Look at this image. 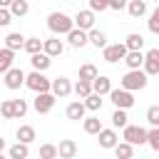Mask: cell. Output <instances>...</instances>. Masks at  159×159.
I'll use <instances>...</instances> for the list:
<instances>
[{
  "instance_id": "cell-10",
  "label": "cell",
  "mask_w": 159,
  "mask_h": 159,
  "mask_svg": "<svg viewBox=\"0 0 159 159\" xmlns=\"http://www.w3.org/2000/svg\"><path fill=\"white\" fill-rule=\"evenodd\" d=\"M22 84H25V72L20 67H10L5 72V87L7 89H20Z\"/></svg>"
},
{
  "instance_id": "cell-38",
  "label": "cell",
  "mask_w": 159,
  "mask_h": 159,
  "mask_svg": "<svg viewBox=\"0 0 159 159\" xmlns=\"http://www.w3.org/2000/svg\"><path fill=\"white\" fill-rule=\"evenodd\" d=\"M147 122H149L152 127H159V107H157V104H152V107L147 109Z\"/></svg>"
},
{
  "instance_id": "cell-8",
  "label": "cell",
  "mask_w": 159,
  "mask_h": 159,
  "mask_svg": "<svg viewBox=\"0 0 159 159\" xmlns=\"http://www.w3.org/2000/svg\"><path fill=\"white\" fill-rule=\"evenodd\" d=\"M104 52H102V57L107 60V62H122L124 60V55H127V47L122 45V42H114V45H107V47H102Z\"/></svg>"
},
{
  "instance_id": "cell-20",
  "label": "cell",
  "mask_w": 159,
  "mask_h": 159,
  "mask_svg": "<svg viewBox=\"0 0 159 159\" xmlns=\"http://www.w3.org/2000/svg\"><path fill=\"white\" fill-rule=\"evenodd\" d=\"M122 45L127 47V52H139V50L144 47V37H142L139 32H132V35H127V40H124Z\"/></svg>"
},
{
  "instance_id": "cell-45",
  "label": "cell",
  "mask_w": 159,
  "mask_h": 159,
  "mask_svg": "<svg viewBox=\"0 0 159 159\" xmlns=\"http://www.w3.org/2000/svg\"><path fill=\"white\" fill-rule=\"evenodd\" d=\"M5 147H7V142H5L2 137H0V152H5Z\"/></svg>"
},
{
  "instance_id": "cell-41",
  "label": "cell",
  "mask_w": 159,
  "mask_h": 159,
  "mask_svg": "<svg viewBox=\"0 0 159 159\" xmlns=\"http://www.w3.org/2000/svg\"><path fill=\"white\" fill-rule=\"evenodd\" d=\"M0 114H2L5 119H12V102H10V99H5V102L0 104Z\"/></svg>"
},
{
  "instance_id": "cell-13",
  "label": "cell",
  "mask_w": 159,
  "mask_h": 159,
  "mask_svg": "<svg viewBox=\"0 0 159 159\" xmlns=\"http://www.w3.org/2000/svg\"><path fill=\"white\" fill-rule=\"evenodd\" d=\"M55 147H57V157L60 159H75L77 157V142L75 139H62Z\"/></svg>"
},
{
  "instance_id": "cell-7",
  "label": "cell",
  "mask_w": 159,
  "mask_h": 159,
  "mask_svg": "<svg viewBox=\"0 0 159 159\" xmlns=\"http://www.w3.org/2000/svg\"><path fill=\"white\" fill-rule=\"evenodd\" d=\"M55 99H57V97H55L52 92H40V94L35 97L32 107H35V112H37V114H47V112H52Z\"/></svg>"
},
{
  "instance_id": "cell-5",
  "label": "cell",
  "mask_w": 159,
  "mask_h": 159,
  "mask_svg": "<svg viewBox=\"0 0 159 159\" xmlns=\"http://www.w3.org/2000/svg\"><path fill=\"white\" fill-rule=\"evenodd\" d=\"M109 99H112V104L117 107V109H129V107H134V94L132 92H127V89H109Z\"/></svg>"
},
{
  "instance_id": "cell-28",
  "label": "cell",
  "mask_w": 159,
  "mask_h": 159,
  "mask_svg": "<svg viewBox=\"0 0 159 159\" xmlns=\"http://www.w3.org/2000/svg\"><path fill=\"white\" fill-rule=\"evenodd\" d=\"M12 60H15V52H10L7 47H2L0 50V75H5L12 67Z\"/></svg>"
},
{
  "instance_id": "cell-39",
  "label": "cell",
  "mask_w": 159,
  "mask_h": 159,
  "mask_svg": "<svg viewBox=\"0 0 159 159\" xmlns=\"http://www.w3.org/2000/svg\"><path fill=\"white\" fill-rule=\"evenodd\" d=\"M149 32L159 35V7L152 10V15H149Z\"/></svg>"
},
{
  "instance_id": "cell-6",
  "label": "cell",
  "mask_w": 159,
  "mask_h": 159,
  "mask_svg": "<svg viewBox=\"0 0 159 159\" xmlns=\"http://www.w3.org/2000/svg\"><path fill=\"white\" fill-rule=\"evenodd\" d=\"M142 72L147 75V77H154V75H159V50L157 47H152L147 55H144V62H142Z\"/></svg>"
},
{
  "instance_id": "cell-36",
  "label": "cell",
  "mask_w": 159,
  "mask_h": 159,
  "mask_svg": "<svg viewBox=\"0 0 159 159\" xmlns=\"http://www.w3.org/2000/svg\"><path fill=\"white\" fill-rule=\"evenodd\" d=\"M147 144H149L154 152H159V127H152V129L147 132Z\"/></svg>"
},
{
  "instance_id": "cell-35",
  "label": "cell",
  "mask_w": 159,
  "mask_h": 159,
  "mask_svg": "<svg viewBox=\"0 0 159 159\" xmlns=\"http://www.w3.org/2000/svg\"><path fill=\"white\" fill-rule=\"evenodd\" d=\"M12 102V119H20L27 114V102L25 99H10Z\"/></svg>"
},
{
  "instance_id": "cell-11",
  "label": "cell",
  "mask_w": 159,
  "mask_h": 159,
  "mask_svg": "<svg viewBox=\"0 0 159 159\" xmlns=\"http://www.w3.org/2000/svg\"><path fill=\"white\" fill-rule=\"evenodd\" d=\"M50 92L55 97H70L72 94V84H70L67 77H55V80H50Z\"/></svg>"
},
{
  "instance_id": "cell-26",
  "label": "cell",
  "mask_w": 159,
  "mask_h": 159,
  "mask_svg": "<svg viewBox=\"0 0 159 159\" xmlns=\"http://www.w3.org/2000/svg\"><path fill=\"white\" fill-rule=\"evenodd\" d=\"M87 42H92L94 47H107V35H104L102 30L92 27V30L87 32Z\"/></svg>"
},
{
  "instance_id": "cell-34",
  "label": "cell",
  "mask_w": 159,
  "mask_h": 159,
  "mask_svg": "<svg viewBox=\"0 0 159 159\" xmlns=\"http://www.w3.org/2000/svg\"><path fill=\"white\" fill-rule=\"evenodd\" d=\"M72 92H75L77 97H82V99H84V97H89V94H92V82H84V80H80V82L72 87Z\"/></svg>"
},
{
  "instance_id": "cell-17",
  "label": "cell",
  "mask_w": 159,
  "mask_h": 159,
  "mask_svg": "<svg viewBox=\"0 0 159 159\" xmlns=\"http://www.w3.org/2000/svg\"><path fill=\"white\" fill-rule=\"evenodd\" d=\"M30 65H32L35 72H45V70L52 65V60H50L45 52H37V55H30Z\"/></svg>"
},
{
  "instance_id": "cell-12",
  "label": "cell",
  "mask_w": 159,
  "mask_h": 159,
  "mask_svg": "<svg viewBox=\"0 0 159 159\" xmlns=\"http://www.w3.org/2000/svg\"><path fill=\"white\" fill-rule=\"evenodd\" d=\"M42 52L52 60V57H57V55L65 52V42L60 37H47V40H42Z\"/></svg>"
},
{
  "instance_id": "cell-22",
  "label": "cell",
  "mask_w": 159,
  "mask_h": 159,
  "mask_svg": "<svg viewBox=\"0 0 159 159\" xmlns=\"http://www.w3.org/2000/svg\"><path fill=\"white\" fill-rule=\"evenodd\" d=\"M22 45H25V37H22L20 32H10V35L5 37V47H7L10 52H17V50H22Z\"/></svg>"
},
{
  "instance_id": "cell-24",
  "label": "cell",
  "mask_w": 159,
  "mask_h": 159,
  "mask_svg": "<svg viewBox=\"0 0 159 159\" xmlns=\"http://www.w3.org/2000/svg\"><path fill=\"white\" fill-rule=\"evenodd\" d=\"M112 149H114V157H117V159H132V157H134V147L127 144V142H117Z\"/></svg>"
},
{
  "instance_id": "cell-44",
  "label": "cell",
  "mask_w": 159,
  "mask_h": 159,
  "mask_svg": "<svg viewBox=\"0 0 159 159\" xmlns=\"http://www.w3.org/2000/svg\"><path fill=\"white\" fill-rule=\"evenodd\" d=\"M10 2H12V0H0V7H5V10H7V7H10Z\"/></svg>"
},
{
  "instance_id": "cell-33",
  "label": "cell",
  "mask_w": 159,
  "mask_h": 159,
  "mask_svg": "<svg viewBox=\"0 0 159 159\" xmlns=\"http://www.w3.org/2000/svg\"><path fill=\"white\" fill-rule=\"evenodd\" d=\"M127 127V109H114L112 114V129H124Z\"/></svg>"
},
{
  "instance_id": "cell-27",
  "label": "cell",
  "mask_w": 159,
  "mask_h": 159,
  "mask_svg": "<svg viewBox=\"0 0 159 159\" xmlns=\"http://www.w3.org/2000/svg\"><path fill=\"white\" fill-rule=\"evenodd\" d=\"M27 154H30V147H27V144H20V142H15V144L7 149V157H10V159H27Z\"/></svg>"
},
{
  "instance_id": "cell-43",
  "label": "cell",
  "mask_w": 159,
  "mask_h": 159,
  "mask_svg": "<svg viewBox=\"0 0 159 159\" xmlns=\"http://www.w3.org/2000/svg\"><path fill=\"white\" fill-rule=\"evenodd\" d=\"M10 22H12V15L5 7H0V25H10Z\"/></svg>"
},
{
  "instance_id": "cell-32",
  "label": "cell",
  "mask_w": 159,
  "mask_h": 159,
  "mask_svg": "<svg viewBox=\"0 0 159 159\" xmlns=\"http://www.w3.org/2000/svg\"><path fill=\"white\" fill-rule=\"evenodd\" d=\"M82 104H84V109H89V112H99V109H102V97L92 92L89 97H84V102H82Z\"/></svg>"
},
{
  "instance_id": "cell-15",
  "label": "cell",
  "mask_w": 159,
  "mask_h": 159,
  "mask_svg": "<svg viewBox=\"0 0 159 159\" xmlns=\"http://www.w3.org/2000/svg\"><path fill=\"white\" fill-rule=\"evenodd\" d=\"M109 89H112V82H109L107 75H97V77L92 80V92H94V94L104 97V94H109Z\"/></svg>"
},
{
  "instance_id": "cell-25",
  "label": "cell",
  "mask_w": 159,
  "mask_h": 159,
  "mask_svg": "<svg viewBox=\"0 0 159 159\" xmlns=\"http://www.w3.org/2000/svg\"><path fill=\"white\" fill-rule=\"evenodd\" d=\"M127 12L132 17H142L147 12V2L144 0H127Z\"/></svg>"
},
{
  "instance_id": "cell-23",
  "label": "cell",
  "mask_w": 159,
  "mask_h": 159,
  "mask_svg": "<svg viewBox=\"0 0 159 159\" xmlns=\"http://www.w3.org/2000/svg\"><path fill=\"white\" fill-rule=\"evenodd\" d=\"M129 70H142V62H144V55H142V50L139 52H127L124 55V60H122Z\"/></svg>"
},
{
  "instance_id": "cell-18",
  "label": "cell",
  "mask_w": 159,
  "mask_h": 159,
  "mask_svg": "<svg viewBox=\"0 0 159 159\" xmlns=\"http://www.w3.org/2000/svg\"><path fill=\"white\" fill-rule=\"evenodd\" d=\"M84 104L82 102H70L67 104V109H65V114H67V119H72V122H80V119H84Z\"/></svg>"
},
{
  "instance_id": "cell-21",
  "label": "cell",
  "mask_w": 159,
  "mask_h": 159,
  "mask_svg": "<svg viewBox=\"0 0 159 159\" xmlns=\"http://www.w3.org/2000/svg\"><path fill=\"white\" fill-rule=\"evenodd\" d=\"M7 12H10L12 17H25V15L30 12V2H27V0H12L10 7H7Z\"/></svg>"
},
{
  "instance_id": "cell-30",
  "label": "cell",
  "mask_w": 159,
  "mask_h": 159,
  "mask_svg": "<svg viewBox=\"0 0 159 159\" xmlns=\"http://www.w3.org/2000/svg\"><path fill=\"white\" fill-rule=\"evenodd\" d=\"M82 127H84V132L87 134H99V129H102V122H99V117H87V119H82Z\"/></svg>"
},
{
  "instance_id": "cell-16",
  "label": "cell",
  "mask_w": 159,
  "mask_h": 159,
  "mask_svg": "<svg viewBox=\"0 0 159 159\" xmlns=\"http://www.w3.org/2000/svg\"><path fill=\"white\" fill-rule=\"evenodd\" d=\"M15 137H17V142L20 144H32L35 142V127H30V124H20L17 127V132H15Z\"/></svg>"
},
{
  "instance_id": "cell-1",
  "label": "cell",
  "mask_w": 159,
  "mask_h": 159,
  "mask_svg": "<svg viewBox=\"0 0 159 159\" xmlns=\"http://www.w3.org/2000/svg\"><path fill=\"white\" fill-rule=\"evenodd\" d=\"M47 27H50L52 35H67V32L75 27V22H72V17L65 15V12H50V15H47Z\"/></svg>"
},
{
  "instance_id": "cell-37",
  "label": "cell",
  "mask_w": 159,
  "mask_h": 159,
  "mask_svg": "<svg viewBox=\"0 0 159 159\" xmlns=\"http://www.w3.org/2000/svg\"><path fill=\"white\" fill-rule=\"evenodd\" d=\"M40 159H57V147L55 144H42L40 147Z\"/></svg>"
},
{
  "instance_id": "cell-29",
  "label": "cell",
  "mask_w": 159,
  "mask_h": 159,
  "mask_svg": "<svg viewBox=\"0 0 159 159\" xmlns=\"http://www.w3.org/2000/svg\"><path fill=\"white\" fill-rule=\"evenodd\" d=\"M22 50H25L27 55H37V52H42V40H40V37H25Z\"/></svg>"
},
{
  "instance_id": "cell-31",
  "label": "cell",
  "mask_w": 159,
  "mask_h": 159,
  "mask_svg": "<svg viewBox=\"0 0 159 159\" xmlns=\"http://www.w3.org/2000/svg\"><path fill=\"white\" fill-rule=\"evenodd\" d=\"M97 75H99V72H97V67H94L92 62H87V65L80 67V80H84V82H92Z\"/></svg>"
},
{
  "instance_id": "cell-4",
  "label": "cell",
  "mask_w": 159,
  "mask_h": 159,
  "mask_svg": "<svg viewBox=\"0 0 159 159\" xmlns=\"http://www.w3.org/2000/svg\"><path fill=\"white\" fill-rule=\"evenodd\" d=\"M122 139L127 142V144H147V129L144 127H134V124H127L124 129H122Z\"/></svg>"
},
{
  "instance_id": "cell-2",
  "label": "cell",
  "mask_w": 159,
  "mask_h": 159,
  "mask_svg": "<svg viewBox=\"0 0 159 159\" xmlns=\"http://www.w3.org/2000/svg\"><path fill=\"white\" fill-rule=\"evenodd\" d=\"M147 82H149V77L142 72V70H129L124 77H122V89H127V92H137V89H144L147 87Z\"/></svg>"
},
{
  "instance_id": "cell-46",
  "label": "cell",
  "mask_w": 159,
  "mask_h": 159,
  "mask_svg": "<svg viewBox=\"0 0 159 159\" xmlns=\"http://www.w3.org/2000/svg\"><path fill=\"white\" fill-rule=\"evenodd\" d=\"M0 159H5V154H2V152H0Z\"/></svg>"
},
{
  "instance_id": "cell-3",
  "label": "cell",
  "mask_w": 159,
  "mask_h": 159,
  "mask_svg": "<svg viewBox=\"0 0 159 159\" xmlns=\"http://www.w3.org/2000/svg\"><path fill=\"white\" fill-rule=\"evenodd\" d=\"M25 87L27 89H32L35 94H40V92H50V80L45 77V72H30V75H25Z\"/></svg>"
},
{
  "instance_id": "cell-19",
  "label": "cell",
  "mask_w": 159,
  "mask_h": 159,
  "mask_svg": "<svg viewBox=\"0 0 159 159\" xmlns=\"http://www.w3.org/2000/svg\"><path fill=\"white\" fill-rule=\"evenodd\" d=\"M67 42H70L72 47H84V45H87V32H84V30L72 27V30L67 32Z\"/></svg>"
},
{
  "instance_id": "cell-40",
  "label": "cell",
  "mask_w": 159,
  "mask_h": 159,
  "mask_svg": "<svg viewBox=\"0 0 159 159\" xmlns=\"http://www.w3.org/2000/svg\"><path fill=\"white\" fill-rule=\"evenodd\" d=\"M89 10L92 12H104V10H109V0H89Z\"/></svg>"
},
{
  "instance_id": "cell-42",
  "label": "cell",
  "mask_w": 159,
  "mask_h": 159,
  "mask_svg": "<svg viewBox=\"0 0 159 159\" xmlns=\"http://www.w3.org/2000/svg\"><path fill=\"white\" fill-rule=\"evenodd\" d=\"M124 7H127V0H109V10H117V12H119V10H124Z\"/></svg>"
},
{
  "instance_id": "cell-14",
  "label": "cell",
  "mask_w": 159,
  "mask_h": 159,
  "mask_svg": "<svg viewBox=\"0 0 159 159\" xmlns=\"http://www.w3.org/2000/svg\"><path fill=\"white\" fill-rule=\"evenodd\" d=\"M97 142H99V147L102 149H112L117 142H119V137H117V129H99V134H97Z\"/></svg>"
},
{
  "instance_id": "cell-9",
  "label": "cell",
  "mask_w": 159,
  "mask_h": 159,
  "mask_svg": "<svg viewBox=\"0 0 159 159\" xmlns=\"http://www.w3.org/2000/svg\"><path fill=\"white\" fill-rule=\"evenodd\" d=\"M72 22H75V27H77V30L89 32V30L94 27V12H92V10H80V12L72 17Z\"/></svg>"
}]
</instances>
